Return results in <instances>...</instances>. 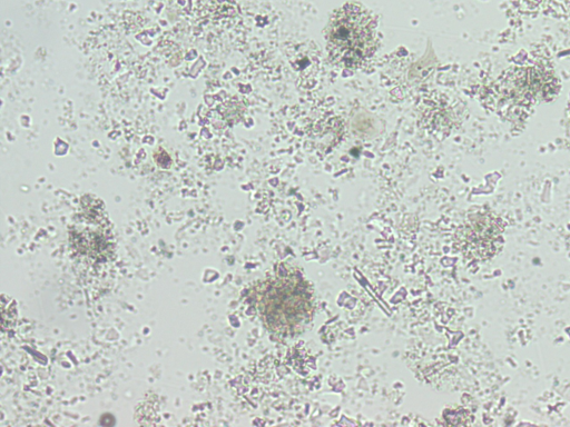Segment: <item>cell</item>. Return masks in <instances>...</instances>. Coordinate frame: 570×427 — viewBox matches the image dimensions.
<instances>
[{"label": "cell", "mask_w": 570, "mask_h": 427, "mask_svg": "<svg viewBox=\"0 0 570 427\" xmlns=\"http://www.w3.org/2000/svg\"><path fill=\"white\" fill-rule=\"evenodd\" d=\"M257 304L264 324L276 334L297 331L313 315V294L307 281L289 269H279L259 286Z\"/></svg>", "instance_id": "1"}, {"label": "cell", "mask_w": 570, "mask_h": 427, "mask_svg": "<svg viewBox=\"0 0 570 427\" xmlns=\"http://www.w3.org/2000/svg\"><path fill=\"white\" fill-rule=\"evenodd\" d=\"M327 50L337 64L354 68L376 49V24L370 12L355 3L340 8L326 30Z\"/></svg>", "instance_id": "2"}, {"label": "cell", "mask_w": 570, "mask_h": 427, "mask_svg": "<svg viewBox=\"0 0 570 427\" xmlns=\"http://www.w3.org/2000/svg\"><path fill=\"white\" fill-rule=\"evenodd\" d=\"M504 222L492 212L471 216L455 234L456 248L468 258L485 260L500 252L503 246Z\"/></svg>", "instance_id": "3"}]
</instances>
